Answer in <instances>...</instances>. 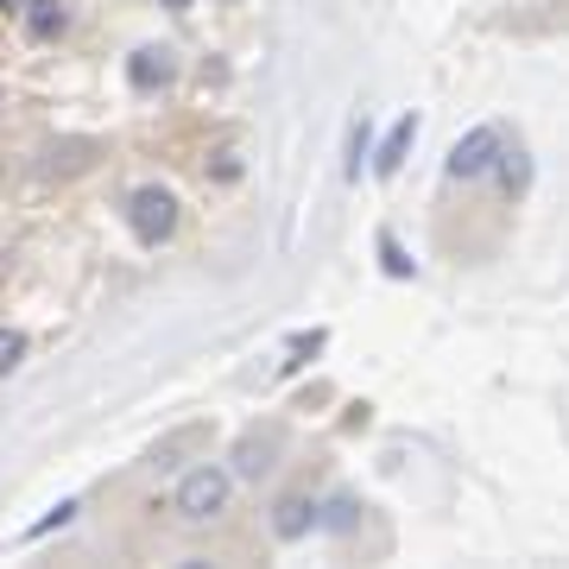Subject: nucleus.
I'll return each mask as SVG.
<instances>
[{
	"label": "nucleus",
	"mask_w": 569,
	"mask_h": 569,
	"mask_svg": "<svg viewBox=\"0 0 569 569\" xmlns=\"http://www.w3.org/2000/svg\"><path fill=\"white\" fill-rule=\"evenodd\" d=\"M411 140H418V114H406V121L387 133V146L373 152V178H392L399 164H406V152H411Z\"/></svg>",
	"instance_id": "423d86ee"
},
{
	"label": "nucleus",
	"mask_w": 569,
	"mask_h": 569,
	"mask_svg": "<svg viewBox=\"0 0 569 569\" xmlns=\"http://www.w3.org/2000/svg\"><path fill=\"white\" fill-rule=\"evenodd\" d=\"M63 26H70L63 0H32V13H26V32H32V39H58Z\"/></svg>",
	"instance_id": "1a4fd4ad"
},
{
	"label": "nucleus",
	"mask_w": 569,
	"mask_h": 569,
	"mask_svg": "<svg viewBox=\"0 0 569 569\" xmlns=\"http://www.w3.org/2000/svg\"><path fill=\"white\" fill-rule=\"evenodd\" d=\"M127 228L140 234V247H159L178 234V197L164 190V183H140L133 197H127Z\"/></svg>",
	"instance_id": "f257e3e1"
},
{
	"label": "nucleus",
	"mask_w": 569,
	"mask_h": 569,
	"mask_svg": "<svg viewBox=\"0 0 569 569\" xmlns=\"http://www.w3.org/2000/svg\"><path fill=\"white\" fill-rule=\"evenodd\" d=\"M26 361V336L20 329H0V373H13Z\"/></svg>",
	"instance_id": "9b49d317"
},
{
	"label": "nucleus",
	"mask_w": 569,
	"mask_h": 569,
	"mask_svg": "<svg viewBox=\"0 0 569 569\" xmlns=\"http://www.w3.org/2000/svg\"><path fill=\"white\" fill-rule=\"evenodd\" d=\"M272 462H279V425L247 430L241 443H234V475H241V481H260V475H272Z\"/></svg>",
	"instance_id": "39448f33"
},
{
	"label": "nucleus",
	"mask_w": 569,
	"mask_h": 569,
	"mask_svg": "<svg viewBox=\"0 0 569 569\" xmlns=\"http://www.w3.org/2000/svg\"><path fill=\"white\" fill-rule=\"evenodd\" d=\"M355 519H361V507H355V500H336L323 526H329V531H355Z\"/></svg>",
	"instance_id": "4468645a"
},
{
	"label": "nucleus",
	"mask_w": 569,
	"mask_h": 569,
	"mask_svg": "<svg viewBox=\"0 0 569 569\" xmlns=\"http://www.w3.org/2000/svg\"><path fill=\"white\" fill-rule=\"evenodd\" d=\"M493 164H500V183H507V197H519V190L531 183V159H526V146H507V140H500V159H493Z\"/></svg>",
	"instance_id": "6e6552de"
},
{
	"label": "nucleus",
	"mask_w": 569,
	"mask_h": 569,
	"mask_svg": "<svg viewBox=\"0 0 569 569\" xmlns=\"http://www.w3.org/2000/svg\"><path fill=\"white\" fill-rule=\"evenodd\" d=\"M500 140H507V133H500V127H475V133H462V140L449 146V178L456 183H468V178H481V171H493V159H500Z\"/></svg>",
	"instance_id": "7ed1b4c3"
},
{
	"label": "nucleus",
	"mask_w": 569,
	"mask_h": 569,
	"mask_svg": "<svg viewBox=\"0 0 569 569\" xmlns=\"http://www.w3.org/2000/svg\"><path fill=\"white\" fill-rule=\"evenodd\" d=\"M310 526H317V500H305V493L279 500V512H272V531H279L284 545H291V538H305Z\"/></svg>",
	"instance_id": "0eeeda50"
},
{
	"label": "nucleus",
	"mask_w": 569,
	"mask_h": 569,
	"mask_svg": "<svg viewBox=\"0 0 569 569\" xmlns=\"http://www.w3.org/2000/svg\"><path fill=\"white\" fill-rule=\"evenodd\" d=\"M0 7H20V0H0Z\"/></svg>",
	"instance_id": "f3484780"
},
{
	"label": "nucleus",
	"mask_w": 569,
	"mask_h": 569,
	"mask_svg": "<svg viewBox=\"0 0 569 569\" xmlns=\"http://www.w3.org/2000/svg\"><path fill=\"white\" fill-rule=\"evenodd\" d=\"M361 159H367V127L355 121V133H348V178H361Z\"/></svg>",
	"instance_id": "2eb2a0df"
},
{
	"label": "nucleus",
	"mask_w": 569,
	"mask_h": 569,
	"mask_svg": "<svg viewBox=\"0 0 569 569\" xmlns=\"http://www.w3.org/2000/svg\"><path fill=\"white\" fill-rule=\"evenodd\" d=\"M77 500H63V507H51V519H39V526H32V531H26V538H44V531H58V526H70V519H77Z\"/></svg>",
	"instance_id": "ddd939ff"
},
{
	"label": "nucleus",
	"mask_w": 569,
	"mask_h": 569,
	"mask_svg": "<svg viewBox=\"0 0 569 569\" xmlns=\"http://www.w3.org/2000/svg\"><path fill=\"white\" fill-rule=\"evenodd\" d=\"M228 507V468L203 462V468H190L178 481V512L190 519V526H203V519H216V512Z\"/></svg>",
	"instance_id": "f03ea898"
},
{
	"label": "nucleus",
	"mask_w": 569,
	"mask_h": 569,
	"mask_svg": "<svg viewBox=\"0 0 569 569\" xmlns=\"http://www.w3.org/2000/svg\"><path fill=\"white\" fill-rule=\"evenodd\" d=\"M380 260H387V272H392V279H411V260H406V247L392 241V234L380 241Z\"/></svg>",
	"instance_id": "f8f14e48"
},
{
	"label": "nucleus",
	"mask_w": 569,
	"mask_h": 569,
	"mask_svg": "<svg viewBox=\"0 0 569 569\" xmlns=\"http://www.w3.org/2000/svg\"><path fill=\"white\" fill-rule=\"evenodd\" d=\"M159 7H171V13H190V7H197V0H159Z\"/></svg>",
	"instance_id": "dca6fc26"
},
{
	"label": "nucleus",
	"mask_w": 569,
	"mask_h": 569,
	"mask_svg": "<svg viewBox=\"0 0 569 569\" xmlns=\"http://www.w3.org/2000/svg\"><path fill=\"white\" fill-rule=\"evenodd\" d=\"M127 82H133L140 96H159V89L178 82V58H171L164 44H140V51L127 58Z\"/></svg>",
	"instance_id": "20e7f679"
},
{
	"label": "nucleus",
	"mask_w": 569,
	"mask_h": 569,
	"mask_svg": "<svg viewBox=\"0 0 569 569\" xmlns=\"http://www.w3.org/2000/svg\"><path fill=\"white\" fill-rule=\"evenodd\" d=\"M89 152H96L89 140H63V146H51V152H44V171H82V164H89Z\"/></svg>",
	"instance_id": "9d476101"
}]
</instances>
